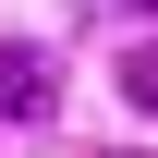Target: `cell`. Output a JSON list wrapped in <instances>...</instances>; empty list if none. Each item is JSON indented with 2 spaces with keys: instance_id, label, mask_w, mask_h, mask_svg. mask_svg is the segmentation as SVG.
<instances>
[{
  "instance_id": "3957f363",
  "label": "cell",
  "mask_w": 158,
  "mask_h": 158,
  "mask_svg": "<svg viewBox=\"0 0 158 158\" xmlns=\"http://www.w3.org/2000/svg\"><path fill=\"white\" fill-rule=\"evenodd\" d=\"M134 12H158V0H134Z\"/></svg>"
},
{
  "instance_id": "6da1fadb",
  "label": "cell",
  "mask_w": 158,
  "mask_h": 158,
  "mask_svg": "<svg viewBox=\"0 0 158 158\" xmlns=\"http://www.w3.org/2000/svg\"><path fill=\"white\" fill-rule=\"evenodd\" d=\"M49 98H61V61H49V49H24V37H12V49H0V122H37Z\"/></svg>"
},
{
  "instance_id": "7a4b0ae2",
  "label": "cell",
  "mask_w": 158,
  "mask_h": 158,
  "mask_svg": "<svg viewBox=\"0 0 158 158\" xmlns=\"http://www.w3.org/2000/svg\"><path fill=\"white\" fill-rule=\"evenodd\" d=\"M122 98H134V110H158V49H134V61H122Z\"/></svg>"
}]
</instances>
